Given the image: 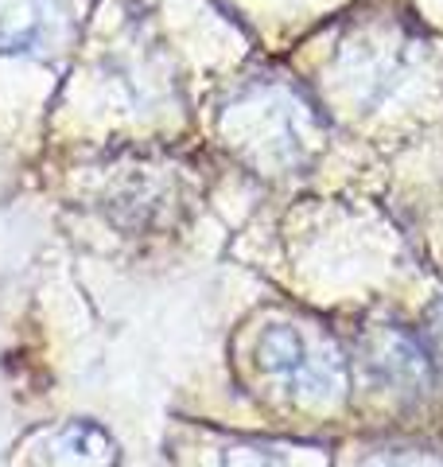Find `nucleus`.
<instances>
[{
  "label": "nucleus",
  "instance_id": "obj_1",
  "mask_svg": "<svg viewBox=\"0 0 443 467\" xmlns=\"http://www.w3.org/2000/svg\"><path fill=\"white\" fill-rule=\"evenodd\" d=\"M261 362L269 374L288 382L295 393H307V398H331L346 382L335 350L319 347L312 335H304L292 324H273L261 335Z\"/></svg>",
  "mask_w": 443,
  "mask_h": 467
},
{
  "label": "nucleus",
  "instance_id": "obj_2",
  "mask_svg": "<svg viewBox=\"0 0 443 467\" xmlns=\"http://www.w3.org/2000/svg\"><path fill=\"white\" fill-rule=\"evenodd\" d=\"M366 355L369 367L393 389L405 393H424L432 382V355L424 350L417 335H408L401 327H381L366 339Z\"/></svg>",
  "mask_w": 443,
  "mask_h": 467
},
{
  "label": "nucleus",
  "instance_id": "obj_3",
  "mask_svg": "<svg viewBox=\"0 0 443 467\" xmlns=\"http://www.w3.org/2000/svg\"><path fill=\"white\" fill-rule=\"evenodd\" d=\"M67 20L63 0H0V51L51 47Z\"/></svg>",
  "mask_w": 443,
  "mask_h": 467
},
{
  "label": "nucleus",
  "instance_id": "obj_4",
  "mask_svg": "<svg viewBox=\"0 0 443 467\" xmlns=\"http://www.w3.org/2000/svg\"><path fill=\"white\" fill-rule=\"evenodd\" d=\"M47 467H117V444L98 425L74 420L51 436Z\"/></svg>",
  "mask_w": 443,
  "mask_h": 467
},
{
  "label": "nucleus",
  "instance_id": "obj_5",
  "mask_svg": "<svg viewBox=\"0 0 443 467\" xmlns=\"http://www.w3.org/2000/svg\"><path fill=\"white\" fill-rule=\"evenodd\" d=\"M428 335H432V343H436V355L443 358V304L432 312V327H428Z\"/></svg>",
  "mask_w": 443,
  "mask_h": 467
}]
</instances>
